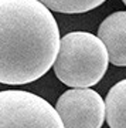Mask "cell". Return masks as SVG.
I'll return each instance as SVG.
<instances>
[{
  "label": "cell",
  "mask_w": 126,
  "mask_h": 128,
  "mask_svg": "<svg viewBox=\"0 0 126 128\" xmlns=\"http://www.w3.org/2000/svg\"><path fill=\"white\" fill-rule=\"evenodd\" d=\"M98 37L104 41L109 61L116 67H126V12H115L98 27Z\"/></svg>",
  "instance_id": "5b68a950"
},
{
  "label": "cell",
  "mask_w": 126,
  "mask_h": 128,
  "mask_svg": "<svg viewBox=\"0 0 126 128\" xmlns=\"http://www.w3.org/2000/svg\"><path fill=\"white\" fill-rule=\"evenodd\" d=\"M55 110L65 128H101L106 118L105 101L91 88H72L63 92Z\"/></svg>",
  "instance_id": "277c9868"
},
{
  "label": "cell",
  "mask_w": 126,
  "mask_h": 128,
  "mask_svg": "<svg viewBox=\"0 0 126 128\" xmlns=\"http://www.w3.org/2000/svg\"><path fill=\"white\" fill-rule=\"evenodd\" d=\"M38 2H41L53 12L75 14L91 12L99 7L106 0H38Z\"/></svg>",
  "instance_id": "52a82bcc"
},
{
  "label": "cell",
  "mask_w": 126,
  "mask_h": 128,
  "mask_svg": "<svg viewBox=\"0 0 126 128\" xmlns=\"http://www.w3.org/2000/svg\"><path fill=\"white\" fill-rule=\"evenodd\" d=\"M122 2H123V3H125V6H126V0H122Z\"/></svg>",
  "instance_id": "ba28073f"
},
{
  "label": "cell",
  "mask_w": 126,
  "mask_h": 128,
  "mask_svg": "<svg viewBox=\"0 0 126 128\" xmlns=\"http://www.w3.org/2000/svg\"><path fill=\"white\" fill-rule=\"evenodd\" d=\"M60 28L38 0H0V84L40 80L55 63Z\"/></svg>",
  "instance_id": "6da1fadb"
},
{
  "label": "cell",
  "mask_w": 126,
  "mask_h": 128,
  "mask_svg": "<svg viewBox=\"0 0 126 128\" xmlns=\"http://www.w3.org/2000/svg\"><path fill=\"white\" fill-rule=\"evenodd\" d=\"M105 105L109 128H126V78L108 91Z\"/></svg>",
  "instance_id": "8992f818"
},
{
  "label": "cell",
  "mask_w": 126,
  "mask_h": 128,
  "mask_svg": "<svg viewBox=\"0 0 126 128\" xmlns=\"http://www.w3.org/2000/svg\"><path fill=\"white\" fill-rule=\"evenodd\" d=\"M109 64L106 46L88 32H71L60 41V51L53 66L61 82L72 88H89L105 76Z\"/></svg>",
  "instance_id": "7a4b0ae2"
},
{
  "label": "cell",
  "mask_w": 126,
  "mask_h": 128,
  "mask_svg": "<svg viewBox=\"0 0 126 128\" xmlns=\"http://www.w3.org/2000/svg\"><path fill=\"white\" fill-rule=\"evenodd\" d=\"M0 128H65L43 97L21 90L0 91Z\"/></svg>",
  "instance_id": "3957f363"
}]
</instances>
